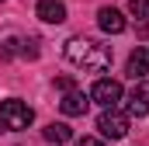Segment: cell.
<instances>
[{"instance_id": "7a4b0ae2", "label": "cell", "mask_w": 149, "mask_h": 146, "mask_svg": "<svg viewBox=\"0 0 149 146\" xmlns=\"http://www.w3.org/2000/svg\"><path fill=\"white\" fill-rule=\"evenodd\" d=\"M0 122H3V129L21 132V129H28V125L35 122V111L28 108L24 101H17V98H7V101L0 105Z\"/></svg>"}, {"instance_id": "4fadbf2b", "label": "cell", "mask_w": 149, "mask_h": 146, "mask_svg": "<svg viewBox=\"0 0 149 146\" xmlns=\"http://www.w3.org/2000/svg\"><path fill=\"white\" fill-rule=\"evenodd\" d=\"M76 146H104V143L94 139V136H83V139H76Z\"/></svg>"}, {"instance_id": "30bf717a", "label": "cell", "mask_w": 149, "mask_h": 146, "mask_svg": "<svg viewBox=\"0 0 149 146\" xmlns=\"http://www.w3.org/2000/svg\"><path fill=\"white\" fill-rule=\"evenodd\" d=\"M42 132H45V139H49V143H56V146H59V143H70V139H73V129H70L66 122H49Z\"/></svg>"}, {"instance_id": "5bb4252c", "label": "cell", "mask_w": 149, "mask_h": 146, "mask_svg": "<svg viewBox=\"0 0 149 146\" xmlns=\"http://www.w3.org/2000/svg\"><path fill=\"white\" fill-rule=\"evenodd\" d=\"M0 132H3V122H0Z\"/></svg>"}, {"instance_id": "5b68a950", "label": "cell", "mask_w": 149, "mask_h": 146, "mask_svg": "<svg viewBox=\"0 0 149 146\" xmlns=\"http://www.w3.org/2000/svg\"><path fill=\"white\" fill-rule=\"evenodd\" d=\"M128 115L132 118H146L149 115V80H135V87H132V94H128Z\"/></svg>"}, {"instance_id": "8992f818", "label": "cell", "mask_w": 149, "mask_h": 146, "mask_svg": "<svg viewBox=\"0 0 149 146\" xmlns=\"http://www.w3.org/2000/svg\"><path fill=\"white\" fill-rule=\"evenodd\" d=\"M35 14L45 25H63V21H66V4H63V0H38Z\"/></svg>"}, {"instance_id": "52a82bcc", "label": "cell", "mask_w": 149, "mask_h": 146, "mask_svg": "<svg viewBox=\"0 0 149 146\" xmlns=\"http://www.w3.org/2000/svg\"><path fill=\"white\" fill-rule=\"evenodd\" d=\"M97 25H101V32H108V35H121V32H125V18H121L118 7H101V11H97Z\"/></svg>"}, {"instance_id": "9c48e42d", "label": "cell", "mask_w": 149, "mask_h": 146, "mask_svg": "<svg viewBox=\"0 0 149 146\" xmlns=\"http://www.w3.org/2000/svg\"><path fill=\"white\" fill-rule=\"evenodd\" d=\"M146 73H149V49H146V45H139V49L128 56V77L142 80Z\"/></svg>"}, {"instance_id": "3957f363", "label": "cell", "mask_w": 149, "mask_h": 146, "mask_svg": "<svg viewBox=\"0 0 149 146\" xmlns=\"http://www.w3.org/2000/svg\"><path fill=\"white\" fill-rule=\"evenodd\" d=\"M97 129H101V136H108V139H125V136H128V115L118 111V105H114V108H104L101 118H97Z\"/></svg>"}, {"instance_id": "277c9868", "label": "cell", "mask_w": 149, "mask_h": 146, "mask_svg": "<svg viewBox=\"0 0 149 146\" xmlns=\"http://www.w3.org/2000/svg\"><path fill=\"white\" fill-rule=\"evenodd\" d=\"M121 98H125V91H121V84L111 80V77H101L94 84V91H90V101H97L101 108H114Z\"/></svg>"}, {"instance_id": "7c38bea8", "label": "cell", "mask_w": 149, "mask_h": 146, "mask_svg": "<svg viewBox=\"0 0 149 146\" xmlns=\"http://www.w3.org/2000/svg\"><path fill=\"white\" fill-rule=\"evenodd\" d=\"M21 56L35 59V56H38V38H24V42H21Z\"/></svg>"}, {"instance_id": "ba28073f", "label": "cell", "mask_w": 149, "mask_h": 146, "mask_svg": "<svg viewBox=\"0 0 149 146\" xmlns=\"http://www.w3.org/2000/svg\"><path fill=\"white\" fill-rule=\"evenodd\" d=\"M59 108H63V115H70V118H76V115H87V108H90V101H87V94L83 91H66V98L59 101Z\"/></svg>"}, {"instance_id": "6da1fadb", "label": "cell", "mask_w": 149, "mask_h": 146, "mask_svg": "<svg viewBox=\"0 0 149 146\" xmlns=\"http://www.w3.org/2000/svg\"><path fill=\"white\" fill-rule=\"evenodd\" d=\"M63 56H66L73 66L87 70V73H104V70H111V49L101 45V42H94V38H87V35L66 38Z\"/></svg>"}, {"instance_id": "8fae6325", "label": "cell", "mask_w": 149, "mask_h": 146, "mask_svg": "<svg viewBox=\"0 0 149 146\" xmlns=\"http://www.w3.org/2000/svg\"><path fill=\"white\" fill-rule=\"evenodd\" d=\"M128 11L135 18H149V0H128Z\"/></svg>"}]
</instances>
